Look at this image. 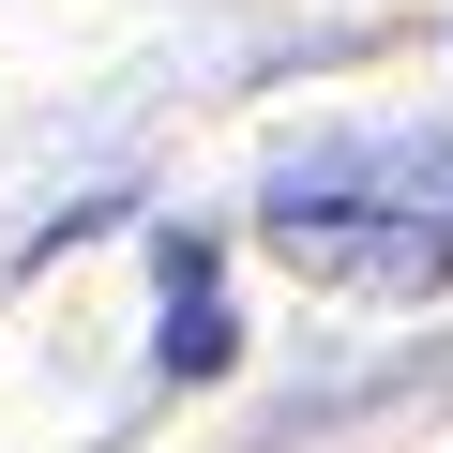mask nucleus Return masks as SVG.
<instances>
[{
  "instance_id": "1",
  "label": "nucleus",
  "mask_w": 453,
  "mask_h": 453,
  "mask_svg": "<svg viewBox=\"0 0 453 453\" xmlns=\"http://www.w3.org/2000/svg\"><path fill=\"white\" fill-rule=\"evenodd\" d=\"M273 257L333 288H438L453 273V136H333L273 166Z\"/></svg>"
},
{
  "instance_id": "2",
  "label": "nucleus",
  "mask_w": 453,
  "mask_h": 453,
  "mask_svg": "<svg viewBox=\"0 0 453 453\" xmlns=\"http://www.w3.org/2000/svg\"><path fill=\"white\" fill-rule=\"evenodd\" d=\"M226 363V303H211V257L166 242V378H211Z\"/></svg>"
}]
</instances>
